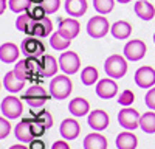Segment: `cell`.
<instances>
[{
    "instance_id": "1",
    "label": "cell",
    "mask_w": 155,
    "mask_h": 149,
    "mask_svg": "<svg viewBox=\"0 0 155 149\" xmlns=\"http://www.w3.org/2000/svg\"><path fill=\"white\" fill-rule=\"evenodd\" d=\"M104 70H106V74L109 78L120 79L127 71V61L120 55H112L104 62Z\"/></svg>"
},
{
    "instance_id": "2",
    "label": "cell",
    "mask_w": 155,
    "mask_h": 149,
    "mask_svg": "<svg viewBox=\"0 0 155 149\" xmlns=\"http://www.w3.org/2000/svg\"><path fill=\"white\" fill-rule=\"evenodd\" d=\"M73 90V84L70 78H67L65 74H56V78L51 79L50 82V93L54 99H65Z\"/></svg>"
},
{
    "instance_id": "3",
    "label": "cell",
    "mask_w": 155,
    "mask_h": 149,
    "mask_svg": "<svg viewBox=\"0 0 155 149\" xmlns=\"http://www.w3.org/2000/svg\"><path fill=\"white\" fill-rule=\"evenodd\" d=\"M22 99H23V101H27L30 104V107L37 109V107H42L48 101L50 95H48V92L44 89L42 85H31L30 89L23 93Z\"/></svg>"
},
{
    "instance_id": "4",
    "label": "cell",
    "mask_w": 155,
    "mask_h": 149,
    "mask_svg": "<svg viewBox=\"0 0 155 149\" xmlns=\"http://www.w3.org/2000/svg\"><path fill=\"white\" fill-rule=\"evenodd\" d=\"M110 28L112 27L109 25V20L104 16H95L87 23V33H88L90 37H93V39H101V37H104L110 31Z\"/></svg>"
},
{
    "instance_id": "5",
    "label": "cell",
    "mask_w": 155,
    "mask_h": 149,
    "mask_svg": "<svg viewBox=\"0 0 155 149\" xmlns=\"http://www.w3.org/2000/svg\"><path fill=\"white\" fill-rule=\"evenodd\" d=\"M22 112H23V104L19 98L16 96H6L3 98V101H2V115L9 118V120H16L22 115Z\"/></svg>"
},
{
    "instance_id": "6",
    "label": "cell",
    "mask_w": 155,
    "mask_h": 149,
    "mask_svg": "<svg viewBox=\"0 0 155 149\" xmlns=\"http://www.w3.org/2000/svg\"><path fill=\"white\" fill-rule=\"evenodd\" d=\"M140 118L141 115L135 109H130V107H124L120 110L118 114V123L120 126L124 127L126 131H134L140 126Z\"/></svg>"
},
{
    "instance_id": "7",
    "label": "cell",
    "mask_w": 155,
    "mask_h": 149,
    "mask_svg": "<svg viewBox=\"0 0 155 149\" xmlns=\"http://www.w3.org/2000/svg\"><path fill=\"white\" fill-rule=\"evenodd\" d=\"M146 44L140 39H135V41H129L126 45H124V58L127 61H132V62H137L140 59H143L144 55H146Z\"/></svg>"
},
{
    "instance_id": "8",
    "label": "cell",
    "mask_w": 155,
    "mask_h": 149,
    "mask_svg": "<svg viewBox=\"0 0 155 149\" xmlns=\"http://www.w3.org/2000/svg\"><path fill=\"white\" fill-rule=\"evenodd\" d=\"M20 50H22V55H25L27 58L28 56H44L45 45L42 44V41H39V37L30 36L22 41Z\"/></svg>"
},
{
    "instance_id": "9",
    "label": "cell",
    "mask_w": 155,
    "mask_h": 149,
    "mask_svg": "<svg viewBox=\"0 0 155 149\" xmlns=\"http://www.w3.org/2000/svg\"><path fill=\"white\" fill-rule=\"evenodd\" d=\"M59 67L64 73L67 74H74L81 67V61L74 51H65L59 58Z\"/></svg>"
},
{
    "instance_id": "10",
    "label": "cell",
    "mask_w": 155,
    "mask_h": 149,
    "mask_svg": "<svg viewBox=\"0 0 155 149\" xmlns=\"http://www.w3.org/2000/svg\"><path fill=\"white\" fill-rule=\"evenodd\" d=\"M81 25L76 20V17H70V19H59V27L58 31L68 41H73L74 37L79 34Z\"/></svg>"
},
{
    "instance_id": "11",
    "label": "cell",
    "mask_w": 155,
    "mask_h": 149,
    "mask_svg": "<svg viewBox=\"0 0 155 149\" xmlns=\"http://www.w3.org/2000/svg\"><path fill=\"white\" fill-rule=\"evenodd\" d=\"M135 82L141 89H150L155 85V70L152 67H140L135 71Z\"/></svg>"
},
{
    "instance_id": "12",
    "label": "cell",
    "mask_w": 155,
    "mask_h": 149,
    "mask_svg": "<svg viewBox=\"0 0 155 149\" xmlns=\"http://www.w3.org/2000/svg\"><path fill=\"white\" fill-rule=\"evenodd\" d=\"M118 93V85L112 78H104L96 84V95L102 99H110Z\"/></svg>"
},
{
    "instance_id": "13",
    "label": "cell",
    "mask_w": 155,
    "mask_h": 149,
    "mask_svg": "<svg viewBox=\"0 0 155 149\" xmlns=\"http://www.w3.org/2000/svg\"><path fill=\"white\" fill-rule=\"evenodd\" d=\"M88 124H90V127L98 131V132L107 129V126H109V115H107V112L101 110V109H96L93 112H90Z\"/></svg>"
},
{
    "instance_id": "14",
    "label": "cell",
    "mask_w": 155,
    "mask_h": 149,
    "mask_svg": "<svg viewBox=\"0 0 155 149\" xmlns=\"http://www.w3.org/2000/svg\"><path fill=\"white\" fill-rule=\"evenodd\" d=\"M22 53L20 47H17L12 42H6L0 47V61L3 64H12L19 59V55Z\"/></svg>"
},
{
    "instance_id": "15",
    "label": "cell",
    "mask_w": 155,
    "mask_h": 149,
    "mask_svg": "<svg viewBox=\"0 0 155 149\" xmlns=\"http://www.w3.org/2000/svg\"><path fill=\"white\" fill-rule=\"evenodd\" d=\"M59 131H61V135L65 140H74V138H78V135L81 132V126L74 118H67L61 123Z\"/></svg>"
},
{
    "instance_id": "16",
    "label": "cell",
    "mask_w": 155,
    "mask_h": 149,
    "mask_svg": "<svg viewBox=\"0 0 155 149\" xmlns=\"http://www.w3.org/2000/svg\"><path fill=\"white\" fill-rule=\"evenodd\" d=\"M16 138L23 143H31L34 140L33 132H31V118H23L17 126L14 127Z\"/></svg>"
},
{
    "instance_id": "17",
    "label": "cell",
    "mask_w": 155,
    "mask_h": 149,
    "mask_svg": "<svg viewBox=\"0 0 155 149\" xmlns=\"http://www.w3.org/2000/svg\"><path fill=\"white\" fill-rule=\"evenodd\" d=\"M42 70H41V78H51L56 76L59 67V61H56L51 55H44L42 56Z\"/></svg>"
},
{
    "instance_id": "18",
    "label": "cell",
    "mask_w": 155,
    "mask_h": 149,
    "mask_svg": "<svg viewBox=\"0 0 155 149\" xmlns=\"http://www.w3.org/2000/svg\"><path fill=\"white\" fill-rule=\"evenodd\" d=\"M3 85H5V89L11 93H17L20 90H23V87H25V81L17 78V74L14 73V70L12 71H6V74L3 76Z\"/></svg>"
},
{
    "instance_id": "19",
    "label": "cell",
    "mask_w": 155,
    "mask_h": 149,
    "mask_svg": "<svg viewBox=\"0 0 155 149\" xmlns=\"http://www.w3.org/2000/svg\"><path fill=\"white\" fill-rule=\"evenodd\" d=\"M134 9H135V14L143 20H152L155 17V8L147 0H138Z\"/></svg>"
},
{
    "instance_id": "20",
    "label": "cell",
    "mask_w": 155,
    "mask_h": 149,
    "mask_svg": "<svg viewBox=\"0 0 155 149\" xmlns=\"http://www.w3.org/2000/svg\"><path fill=\"white\" fill-rule=\"evenodd\" d=\"M87 0H65V11L71 17H81L87 12Z\"/></svg>"
},
{
    "instance_id": "21",
    "label": "cell",
    "mask_w": 155,
    "mask_h": 149,
    "mask_svg": "<svg viewBox=\"0 0 155 149\" xmlns=\"http://www.w3.org/2000/svg\"><path fill=\"white\" fill-rule=\"evenodd\" d=\"M110 33H112V36L115 37V39H120V41L127 39L132 33V25L129 22H126V20H118V22H115L112 25Z\"/></svg>"
},
{
    "instance_id": "22",
    "label": "cell",
    "mask_w": 155,
    "mask_h": 149,
    "mask_svg": "<svg viewBox=\"0 0 155 149\" xmlns=\"http://www.w3.org/2000/svg\"><path fill=\"white\" fill-rule=\"evenodd\" d=\"M88 110H90V104L84 98H74L68 104V112L74 117H84L88 114Z\"/></svg>"
},
{
    "instance_id": "23",
    "label": "cell",
    "mask_w": 155,
    "mask_h": 149,
    "mask_svg": "<svg viewBox=\"0 0 155 149\" xmlns=\"http://www.w3.org/2000/svg\"><path fill=\"white\" fill-rule=\"evenodd\" d=\"M84 149H107V140L101 134H88L84 138Z\"/></svg>"
},
{
    "instance_id": "24",
    "label": "cell",
    "mask_w": 155,
    "mask_h": 149,
    "mask_svg": "<svg viewBox=\"0 0 155 149\" xmlns=\"http://www.w3.org/2000/svg\"><path fill=\"white\" fill-rule=\"evenodd\" d=\"M138 138L132 132H121L116 137V147L118 149H137Z\"/></svg>"
},
{
    "instance_id": "25",
    "label": "cell",
    "mask_w": 155,
    "mask_h": 149,
    "mask_svg": "<svg viewBox=\"0 0 155 149\" xmlns=\"http://www.w3.org/2000/svg\"><path fill=\"white\" fill-rule=\"evenodd\" d=\"M34 23H36V20H33V17L30 16L28 11H25V12H22V14L17 17V20H16V28H17L19 31L25 33V34L31 36V34H33Z\"/></svg>"
},
{
    "instance_id": "26",
    "label": "cell",
    "mask_w": 155,
    "mask_h": 149,
    "mask_svg": "<svg viewBox=\"0 0 155 149\" xmlns=\"http://www.w3.org/2000/svg\"><path fill=\"white\" fill-rule=\"evenodd\" d=\"M51 31H53V23H51V20L48 17H44L42 20H37L34 23V27H33V34L34 37H47L51 34Z\"/></svg>"
},
{
    "instance_id": "27",
    "label": "cell",
    "mask_w": 155,
    "mask_h": 149,
    "mask_svg": "<svg viewBox=\"0 0 155 149\" xmlns=\"http://www.w3.org/2000/svg\"><path fill=\"white\" fill-rule=\"evenodd\" d=\"M140 129H143L146 134L155 132V112H146L140 118Z\"/></svg>"
},
{
    "instance_id": "28",
    "label": "cell",
    "mask_w": 155,
    "mask_h": 149,
    "mask_svg": "<svg viewBox=\"0 0 155 149\" xmlns=\"http://www.w3.org/2000/svg\"><path fill=\"white\" fill-rule=\"evenodd\" d=\"M70 44H71V41L65 39L59 31H56V33H53L50 36V45L54 50H58V51H65V50L70 47Z\"/></svg>"
},
{
    "instance_id": "29",
    "label": "cell",
    "mask_w": 155,
    "mask_h": 149,
    "mask_svg": "<svg viewBox=\"0 0 155 149\" xmlns=\"http://www.w3.org/2000/svg\"><path fill=\"white\" fill-rule=\"evenodd\" d=\"M98 78H99L98 76V70L95 67H92V65L85 67L82 70V73H81V81H82L84 85H93L98 81Z\"/></svg>"
},
{
    "instance_id": "30",
    "label": "cell",
    "mask_w": 155,
    "mask_h": 149,
    "mask_svg": "<svg viewBox=\"0 0 155 149\" xmlns=\"http://www.w3.org/2000/svg\"><path fill=\"white\" fill-rule=\"evenodd\" d=\"M31 0H9L8 5H9V9L12 12H17V14H22V12L28 11L31 8Z\"/></svg>"
},
{
    "instance_id": "31",
    "label": "cell",
    "mask_w": 155,
    "mask_h": 149,
    "mask_svg": "<svg viewBox=\"0 0 155 149\" xmlns=\"http://www.w3.org/2000/svg\"><path fill=\"white\" fill-rule=\"evenodd\" d=\"M93 6L99 14H109L115 6V0H93Z\"/></svg>"
},
{
    "instance_id": "32",
    "label": "cell",
    "mask_w": 155,
    "mask_h": 149,
    "mask_svg": "<svg viewBox=\"0 0 155 149\" xmlns=\"http://www.w3.org/2000/svg\"><path fill=\"white\" fill-rule=\"evenodd\" d=\"M14 73L17 74V78H20V79H23V81H27V79L31 81V76H30V73H28V70H27V64H25V59L19 61L17 64L14 65Z\"/></svg>"
},
{
    "instance_id": "33",
    "label": "cell",
    "mask_w": 155,
    "mask_h": 149,
    "mask_svg": "<svg viewBox=\"0 0 155 149\" xmlns=\"http://www.w3.org/2000/svg\"><path fill=\"white\" fill-rule=\"evenodd\" d=\"M47 127H45V124L42 121H39L36 117L31 118V132H33V137L34 138H37V137H42L45 134Z\"/></svg>"
},
{
    "instance_id": "34",
    "label": "cell",
    "mask_w": 155,
    "mask_h": 149,
    "mask_svg": "<svg viewBox=\"0 0 155 149\" xmlns=\"http://www.w3.org/2000/svg\"><path fill=\"white\" fill-rule=\"evenodd\" d=\"M28 12H30V16L33 17V20H42L44 17H47V12H45V9H44V6L42 5H33L30 9H28Z\"/></svg>"
},
{
    "instance_id": "35",
    "label": "cell",
    "mask_w": 155,
    "mask_h": 149,
    "mask_svg": "<svg viewBox=\"0 0 155 149\" xmlns=\"http://www.w3.org/2000/svg\"><path fill=\"white\" fill-rule=\"evenodd\" d=\"M41 5L44 6L47 14H54L61 6V0H44Z\"/></svg>"
},
{
    "instance_id": "36",
    "label": "cell",
    "mask_w": 155,
    "mask_h": 149,
    "mask_svg": "<svg viewBox=\"0 0 155 149\" xmlns=\"http://www.w3.org/2000/svg\"><path fill=\"white\" fill-rule=\"evenodd\" d=\"M134 99H135V95L132 90H124L120 96H118V104L127 107V106H130L134 103Z\"/></svg>"
},
{
    "instance_id": "37",
    "label": "cell",
    "mask_w": 155,
    "mask_h": 149,
    "mask_svg": "<svg viewBox=\"0 0 155 149\" xmlns=\"http://www.w3.org/2000/svg\"><path fill=\"white\" fill-rule=\"evenodd\" d=\"M34 117H36L39 121H42V123L45 124V127H47V129H50L51 126H53V117L50 115V112H48V110L44 109V110L39 112V114H36Z\"/></svg>"
},
{
    "instance_id": "38",
    "label": "cell",
    "mask_w": 155,
    "mask_h": 149,
    "mask_svg": "<svg viewBox=\"0 0 155 149\" xmlns=\"http://www.w3.org/2000/svg\"><path fill=\"white\" fill-rule=\"evenodd\" d=\"M144 101H146V106H147L149 109L155 110V87H150V90L146 93Z\"/></svg>"
},
{
    "instance_id": "39",
    "label": "cell",
    "mask_w": 155,
    "mask_h": 149,
    "mask_svg": "<svg viewBox=\"0 0 155 149\" xmlns=\"http://www.w3.org/2000/svg\"><path fill=\"white\" fill-rule=\"evenodd\" d=\"M11 131V126H9V123L6 121L5 117L0 118V138H6V135L9 134Z\"/></svg>"
},
{
    "instance_id": "40",
    "label": "cell",
    "mask_w": 155,
    "mask_h": 149,
    "mask_svg": "<svg viewBox=\"0 0 155 149\" xmlns=\"http://www.w3.org/2000/svg\"><path fill=\"white\" fill-rule=\"evenodd\" d=\"M30 149H45V143L42 140H33L30 143Z\"/></svg>"
},
{
    "instance_id": "41",
    "label": "cell",
    "mask_w": 155,
    "mask_h": 149,
    "mask_svg": "<svg viewBox=\"0 0 155 149\" xmlns=\"http://www.w3.org/2000/svg\"><path fill=\"white\" fill-rule=\"evenodd\" d=\"M51 149H70V146H68V143H67V141L59 140V141H56L53 146H51Z\"/></svg>"
},
{
    "instance_id": "42",
    "label": "cell",
    "mask_w": 155,
    "mask_h": 149,
    "mask_svg": "<svg viewBox=\"0 0 155 149\" xmlns=\"http://www.w3.org/2000/svg\"><path fill=\"white\" fill-rule=\"evenodd\" d=\"M9 149H30L27 146H23V144H14V146H11Z\"/></svg>"
},
{
    "instance_id": "43",
    "label": "cell",
    "mask_w": 155,
    "mask_h": 149,
    "mask_svg": "<svg viewBox=\"0 0 155 149\" xmlns=\"http://www.w3.org/2000/svg\"><path fill=\"white\" fill-rule=\"evenodd\" d=\"M0 3H2V8H0V12H5V6H6V0H0Z\"/></svg>"
},
{
    "instance_id": "44",
    "label": "cell",
    "mask_w": 155,
    "mask_h": 149,
    "mask_svg": "<svg viewBox=\"0 0 155 149\" xmlns=\"http://www.w3.org/2000/svg\"><path fill=\"white\" fill-rule=\"evenodd\" d=\"M31 2H33L34 5H41V3L44 2V0H31Z\"/></svg>"
},
{
    "instance_id": "45",
    "label": "cell",
    "mask_w": 155,
    "mask_h": 149,
    "mask_svg": "<svg viewBox=\"0 0 155 149\" xmlns=\"http://www.w3.org/2000/svg\"><path fill=\"white\" fill-rule=\"evenodd\" d=\"M116 2H118V3H129L130 0H116Z\"/></svg>"
},
{
    "instance_id": "46",
    "label": "cell",
    "mask_w": 155,
    "mask_h": 149,
    "mask_svg": "<svg viewBox=\"0 0 155 149\" xmlns=\"http://www.w3.org/2000/svg\"><path fill=\"white\" fill-rule=\"evenodd\" d=\"M153 44H155V33H153Z\"/></svg>"
}]
</instances>
